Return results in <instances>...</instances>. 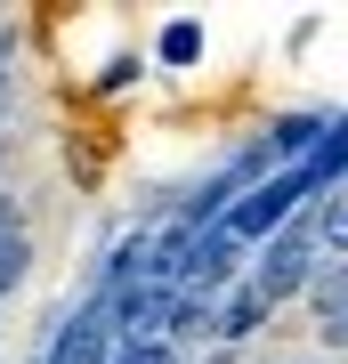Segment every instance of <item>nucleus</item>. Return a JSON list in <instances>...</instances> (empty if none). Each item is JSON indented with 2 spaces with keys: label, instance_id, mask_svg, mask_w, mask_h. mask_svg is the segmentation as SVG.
<instances>
[{
  "label": "nucleus",
  "instance_id": "5",
  "mask_svg": "<svg viewBox=\"0 0 348 364\" xmlns=\"http://www.w3.org/2000/svg\"><path fill=\"white\" fill-rule=\"evenodd\" d=\"M114 364H179L170 340H114Z\"/></svg>",
  "mask_w": 348,
  "mask_h": 364
},
{
  "label": "nucleus",
  "instance_id": "3",
  "mask_svg": "<svg viewBox=\"0 0 348 364\" xmlns=\"http://www.w3.org/2000/svg\"><path fill=\"white\" fill-rule=\"evenodd\" d=\"M154 57L162 65H194V57H203V25H194V16H170L162 41H154Z\"/></svg>",
  "mask_w": 348,
  "mask_h": 364
},
{
  "label": "nucleus",
  "instance_id": "2",
  "mask_svg": "<svg viewBox=\"0 0 348 364\" xmlns=\"http://www.w3.org/2000/svg\"><path fill=\"white\" fill-rule=\"evenodd\" d=\"M340 170H348V122H332V130H324V146H316L308 162H300V178H308V195H324Z\"/></svg>",
  "mask_w": 348,
  "mask_h": 364
},
{
  "label": "nucleus",
  "instance_id": "4",
  "mask_svg": "<svg viewBox=\"0 0 348 364\" xmlns=\"http://www.w3.org/2000/svg\"><path fill=\"white\" fill-rule=\"evenodd\" d=\"M259 316H268V299H259V284H251V291H235V299H227L219 332H227V340H243V332H259Z\"/></svg>",
  "mask_w": 348,
  "mask_h": 364
},
{
  "label": "nucleus",
  "instance_id": "1",
  "mask_svg": "<svg viewBox=\"0 0 348 364\" xmlns=\"http://www.w3.org/2000/svg\"><path fill=\"white\" fill-rule=\"evenodd\" d=\"M308 267H316V227H284L268 243V259H259V299H284V291H300L308 284Z\"/></svg>",
  "mask_w": 348,
  "mask_h": 364
}]
</instances>
